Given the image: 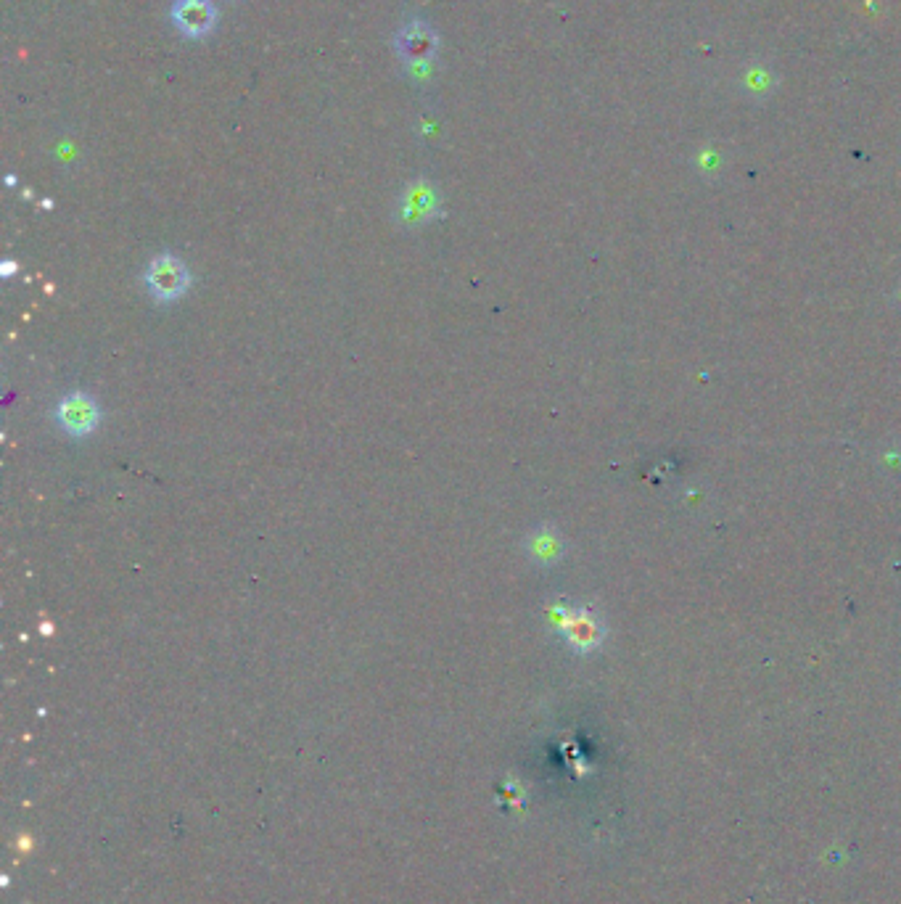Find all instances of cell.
Masks as SVG:
<instances>
[{"label":"cell","instance_id":"cell-4","mask_svg":"<svg viewBox=\"0 0 901 904\" xmlns=\"http://www.w3.org/2000/svg\"><path fill=\"white\" fill-rule=\"evenodd\" d=\"M439 38L426 22H407L397 35V51L407 64H429L436 56Z\"/></svg>","mask_w":901,"mask_h":904},{"label":"cell","instance_id":"cell-1","mask_svg":"<svg viewBox=\"0 0 901 904\" xmlns=\"http://www.w3.org/2000/svg\"><path fill=\"white\" fill-rule=\"evenodd\" d=\"M146 286L151 291V297L159 299V302H175L191 286V273H188V267L178 257L162 254V257H156L148 265Z\"/></svg>","mask_w":901,"mask_h":904},{"label":"cell","instance_id":"cell-3","mask_svg":"<svg viewBox=\"0 0 901 904\" xmlns=\"http://www.w3.org/2000/svg\"><path fill=\"white\" fill-rule=\"evenodd\" d=\"M56 418H59V423L69 434L85 437V434H90L101 423V410H98V405L93 402L90 394L74 392L69 397H64V402L56 410Z\"/></svg>","mask_w":901,"mask_h":904},{"label":"cell","instance_id":"cell-5","mask_svg":"<svg viewBox=\"0 0 901 904\" xmlns=\"http://www.w3.org/2000/svg\"><path fill=\"white\" fill-rule=\"evenodd\" d=\"M399 212H402V220L410 225L429 223L431 217L439 215V196H436L434 186L426 180H415L413 186H407V191L402 193Z\"/></svg>","mask_w":901,"mask_h":904},{"label":"cell","instance_id":"cell-2","mask_svg":"<svg viewBox=\"0 0 901 904\" xmlns=\"http://www.w3.org/2000/svg\"><path fill=\"white\" fill-rule=\"evenodd\" d=\"M172 22L185 38H204L215 30L217 8L212 0H175Z\"/></svg>","mask_w":901,"mask_h":904},{"label":"cell","instance_id":"cell-6","mask_svg":"<svg viewBox=\"0 0 901 904\" xmlns=\"http://www.w3.org/2000/svg\"><path fill=\"white\" fill-rule=\"evenodd\" d=\"M569 638H571V643L579 645V648H590V645L598 643V638H600L598 624L592 622V619H587L584 614L571 616Z\"/></svg>","mask_w":901,"mask_h":904}]
</instances>
